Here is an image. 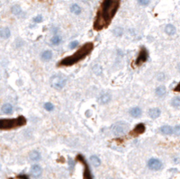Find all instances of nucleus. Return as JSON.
Masks as SVG:
<instances>
[{"instance_id": "obj_1", "label": "nucleus", "mask_w": 180, "mask_h": 179, "mask_svg": "<svg viewBox=\"0 0 180 179\" xmlns=\"http://www.w3.org/2000/svg\"><path fill=\"white\" fill-rule=\"evenodd\" d=\"M120 4L121 0H104L97 10L94 21L93 27L96 31H101L111 24Z\"/></svg>"}, {"instance_id": "obj_2", "label": "nucleus", "mask_w": 180, "mask_h": 179, "mask_svg": "<svg viewBox=\"0 0 180 179\" xmlns=\"http://www.w3.org/2000/svg\"><path fill=\"white\" fill-rule=\"evenodd\" d=\"M94 49V44L92 42H87L86 44L78 49L73 55L66 57L65 59H63L60 62V66H72L76 63H78V61L82 60L83 59H85L88 54L91 53V51Z\"/></svg>"}, {"instance_id": "obj_3", "label": "nucleus", "mask_w": 180, "mask_h": 179, "mask_svg": "<svg viewBox=\"0 0 180 179\" xmlns=\"http://www.w3.org/2000/svg\"><path fill=\"white\" fill-rule=\"evenodd\" d=\"M26 124V118L25 116H18L15 119H0V129L11 130Z\"/></svg>"}, {"instance_id": "obj_4", "label": "nucleus", "mask_w": 180, "mask_h": 179, "mask_svg": "<svg viewBox=\"0 0 180 179\" xmlns=\"http://www.w3.org/2000/svg\"><path fill=\"white\" fill-rule=\"evenodd\" d=\"M112 132L115 135H122L129 130V124L125 122H117L112 126Z\"/></svg>"}, {"instance_id": "obj_5", "label": "nucleus", "mask_w": 180, "mask_h": 179, "mask_svg": "<svg viewBox=\"0 0 180 179\" xmlns=\"http://www.w3.org/2000/svg\"><path fill=\"white\" fill-rule=\"evenodd\" d=\"M67 79L64 76L62 75H55L52 77V86L57 90H60V89H62L65 85H66Z\"/></svg>"}, {"instance_id": "obj_6", "label": "nucleus", "mask_w": 180, "mask_h": 179, "mask_svg": "<svg viewBox=\"0 0 180 179\" xmlns=\"http://www.w3.org/2000/svg\"><path fill=\"white\" fill-rule=\"evenodd\" d=\"M76 159L80 162L83 166H84V173H83V177L84 179H93V176H92V174H91V171H90V168L88 167V164L86 163L85 158L82 156V155H78Z\"/></svg>"}, {"instance_id": "obj_7", "label": "nucleus", "mask_w": 180, "mask_h": 179, "mask_svg": "<svg viewBox=\"0 0 180 179\" xmlns=\"http://www.w3.org/2000/svg\"><path fill=\"white\" fill-rule=\"evenodd\" d=\"M148 57H149V55H148L147 50H146L144 47H142V48L141 49V51H140V53H139V55H138V58H137L136 61H135V63H136L137 66H141L142 64H143L144 62L147 61Z\"/></svg>"}, {"instance_id": "obj_8", "label": "nucleus", "mask_w": 180, "mask_h": 179, "mask_svg": "<svg viewBox=\"0 0 180 179\" xmlns=\"http://www.w3.org/2000/svg\"><path fill=\"white\" fill-rule=\"evenodd\" d=\"M148 167L151 170H160L162 167V163L158 159H150L148 161Z\"/></svg>"}, {"instance_id": "obj_9", "label": "nucleus", "mask_w": 180, "mask_h": 179, "mask_svg": "<svg viewBox=\"0 0 180 179\" xmlns=\"http://www.w3.org/2000/svg\"><path fill=\"white\" fill-rule=\"evenodd\" d=\"M145 130H146L145 125L143 123H139L135 126V128L133 129V130L130 134H133V136H138V135H140V134H142L145 131Z\"/></svg>"}, {"instance_id": "obj_10", "label": "nucleus", "mask_w": 180, "mask_h": 179, "mask_svg": "<svg viewBox=\"0 0 180 179\" xmlns=\"http://www.w3.org/2000/svg\"><path fill=\"white\" fill-rule=\"evenodd\" d=\"M42 173V169L39 165H33L31 168V175L33 177H39Z\"/></svg>"}, {"instance_id": "obj_11", "label": "nucleus", "mask_w": 180, "mask_h": 179, "mask_svg": "<svg viewBox=\"0 0 180 179\" xmlns=\"http://www.w3.org/2000/svg\"><path fill=\"white\" fill-rule=\"evenodd\" d=\"M149 115L152 119H157L160 115V110L159 108H151L149 110Z\"/></svg>"}, {"instance_id": "obj_12", "label": "nucleus", "mask_w": 180, "mask_h": 179, "mask_svg": "<svg viewBox=\"0 0 180 179\" xmlns=\"http://www.w3.org/2000/svg\"><path fill=\"white\" fill-rule=\"evenodd\" d=\"M130 114L133 118H139L142 115V110L140 107H133L130 111Z\"/></svg>"}, {"instance_id": "obj_13", "label": "nucleus", "mask_w": 180, "mask_h": 179, "mask_svg": "<svg viewBox=\"0 0 180 179\" xmlns=\"http://www.w3.org/2000/svg\"><path fill=\"white\" fill-rule=\"evenodd\" d=\"M29 158L32 161H39L41 159V154L37 150H33L29 154Z\"/></svg>"}, {"instance_id": "obj_14", "label": "nucleus", "mask_w": 180, "mask_h": 179, "mask_svg": "<svg viewBox=\"0 0 180 179\" xmlns=\"http://www.w3.org/2000/svg\"><path fill=\"white\" fill-rule=\"evenodd\" d=\"M0 37L3 39H7L10 37V30L7 27H4L0 29Z\"/></svg>"}, {"instance_id": "obj_15", "label": "nucleus", "mask_w": 180, "mask_h": 179, "mask_svg": "<svg viewBox=\"0 0 180 179\" xmlns=\"http://www.w3.org/2000/svg\"><path fill=\"white\" fill-rule=\"evenodd\" d=\"M110 100H111V96L108 93H105V94L101 95L100 98H99V102L103 104H107L108 102H110Z\"/></svg>"}, {"instance_id": "obj_16", "label": "nucleus", "mask_w": 180, "mask_h": 179, "mask_svg": "<svg viewBox=\"0 0 180 179\" xmlns=\"http://www.w3.org/2000/svg\"><path fill=\"white\" fill-rule=\"evenodd\" d=\"M160 132L163 133V134H168V135H169V134H172L174 130L172 129V127L168 126V125H165V126H162L160 129Z\"/></svg>"}, {"instance_id": "obj_17", "label": "nucleus", "mask_w": 180, "mask_h": 179, "mask_svg": "<svg viewBox=\"0 0 180 179\" xmlns=\"http://www.w3.org/2000/svg\"><path fill=\"white\" fill-rule=\"evenodd\" d=\"M166 92H167V90H166V87L164 86H158L156 89V94L159 96H163L166 94Z\"/></svg>"}, {"instance_id": "obj_18", "label": "nucleus", "mask_w": 180, "mask_h": 179, "mask_svg": "<svg viewBox=\"0 0 180 179\" xmlns=\"http://www.w3.org/2000/svg\"><path fill=\"white\" fill-rule=\"evenodd\" d=\"M90 161H91V163L95 167H99L101 165V160L97 156H91V157H90Z\"/></svg>"}, {"instance_id": "obj_19", "label": "nucleus", "mask_w": 180, "mask_h": 179, "mask_svg": "<svg viewBox=\"0 0 180 179\" xmlns=\"http://www.w3.org/2000/svg\"><path fill=\"white\" fill-rule=\"evenodd\" d=\"M52 58V52L51 51H45L41 53V59L43 60H50Z\"/></svg>"}, {"instance_id": "obj_20", "label": "nucleus", "mask_w": 180, "mask_h": 179, "mask_svg": "<svg viewBox=\"0 0 180 179\" xmlns=\"http://www.w3.org/2000/svg\"><path fill=\"white\" fill-rule=\"evenodd\" d=\"M2 111L5 114H11L13 112V106L10 104H6L2 106Z\"/></svg>"}, {"instance_id": "obj_21", "label": "nucleus", "mask_w": 180, "mask_h": 179, "mask_svg": "<svg viewBox=\"0 0 180 179\" xmlns=\"http://www.w3.org/2000/svg\"><path fill=\"white\" fill-rule=\"evenodd\" d=\"M165 31L168 35H173L176 33V28L172 25H168L165 28Z\"/></svg>"}, {"instance_id": "obj_22", "label": "nucleus", "mask_w": 180, "mask_h": 179, "mask_svg": "<svg viewBox=\"0 0 180 179\" xmlns=\"http://www.w3.org/2000/svg\"><path fill=\"white\" fill-rule=\"evenodd\" d=\"M70 11H71L73 14H79L81 13V8H80V7H79L78 5L74 4V5L71 6Z\"/></svg>"}, {"instance_id": "obj_23", "label": "nucleus", "mask_w": 180, "mask_h": 179, "mask_svg": "<svg viewBox=\"0 0 180 179\" xmlns=\"http://www.w3.org/2000/svg\"><path fill=\"white\" fill-rule=\"evenodd\" d=\"M60 41H61V38L59 35L53 36L51 40V42H52V44H53V45H58L59 43H60Z\"/></svg>"}, {"instance_id": "obj_24", "label": "nucleus", "mask_w": 180, "mask_h": 179, "mask_svg": "<svg viewBox=\"0 0 180 179\" xmlns=\"http://www.w3.org/2000/svg\"><path fill=\"white\" fill-rule=\"evenodd\" d=\"M12 13L14 14H15V15H18V14H21V12H22V9H21V7L18 6V5H15V6H14L13 7H12Z\"/></svg>"}, {"instance_id": "obj_25", "label": "nucleus", "mask_w": 180, "mask_h": 179, "mask_svg": "<svg viewBox=\"0 0 180 179\" xmlns=\"http://www.w3.org/2000/svg\"><path fill=\"white\" fill-rule=\"evenodd\" d=\"M44 108L48 112H52V111H53L54 106H53V104L52 103H45L44 104Z\"/></svg>"}, {"instance_id": "obj_26", "label": "nucleus", "mask_w": 180, "mask_h": 179, "mask_svg": "<svg viewBox=\"0 0 180 179\" xmlns=\"http://www.w3.org/2000/svg\"><path fill=\"white\" fill-rule=\"evenodd\" d=\"M172 104H173V106H175V107H179V105H180V98L177 96V97H175L173 100H172Z\"/></svg>"}, {"instance_id": "obj_27", "label": "nucleus", "mask_w": 180, "mask_h": 179, "mask_svg": "<svg viewBox=\"0 0 180 179\" xmlns=\"http://www.w3.org/2000/svg\"><path fill=\"white\" fill-rule=\"evenodd\" d=\"M94 71H95L97 75H99V74L101 73V71H102V68H101L99 65H96V66L94 67Z\"/></svg>"}, {"instance_id": "obj_28", "label": "nucleus", "mask_w": 180, "mask_h": 179, "mask_svg": "<svg viewBox=\"0 0 180 179\" xmlns=\"http://www.w3.org/2000/svg\"><path fill=\"white\" fill-rule=\"evenodd\" d=\"M150 2V0H138V3L142 6H148Z\"/></svg>"}, {"instance_id": "obj_29", "label": "nucleus", "mask_w": 180, "mask_h": 179, "mask_svg": "<svg viewBox=\"0 0 180 179\" xmlns=\"http://www.w3.org/2000/svg\"><path fill=\"white\" fill-rule=\"evenodd\" d=\"M78 45V41H71V42L70 43V49H74V48H76Z\"/></svg>"}, {"instance_id": "obj_30", "label": "nucleus", "mask_w": 180, "mask_h": 179, "mask_svg": "<svg viewBox=\"0 0 180 179\" xmlns=\"http://www.w3.org/2000/svg\"><path fill=\"white\" fill-rule=\"evenodd\" d=\"M33 21L35 22V23H41L42 22V16L41 15H37L36 17H34V19H33Z\"/></svg>"}, {"instance_id": "obj_31", "label": "nucleus", "mask_w": 180, "mask_h": 179, "mask_svg": "<svg viewBox=\"0 0 180 179\" xmlns=\"http://www.w3.org/2000/svg\"><path fill=\"white\" fill-rule=\"evenodd\" d=\"M16 178H17V179H29L28 176L25 175H18Z\"/></svg>"}, {"instance_id": "obj_32", "label": "nucleus", "mask_w": 180, "mask_h": 179, "mask_svg": "<svg viewBox=\"0 0 180 179\" xmlns=\"http://www.w3.org/2000/svg\"><path fill=\"white\" fill-rule=\"evenodd\" d=\"M174 91H177V92L179 91V85H177V86L174 89Z\"/></svg>"}]
</instances>
